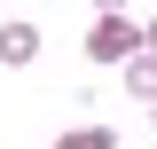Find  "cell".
<instances>
[{
	"instance_id": "4",
	"label": "cell",
	"mask_w": 157,
	"mask_h": 149,
	"mask_svg": "<svg viewBox=\"0 0 157 149\" xmlns=\"http://www.w3.org/2000/svg\"><path fill=\"white\" fill-rule=\"evenodd\" d=\"M55 149H110V126H71L55 133Z\"/></svg>"
},
{
	"instance_id": "1",
	"label": "cell",
	"mask_w": 157,
	"mask_h": 149,
	"mask_svg": "<svg viewBox=\"0 0 157 149\" xmlns=\"http://www.w3.org/2000/svg\"><path fill=\"white\" fill-rule=\"evenodd\" d=\"M86 55H94V63H126V55H141V24H134V16H94Z\"/></svg>"
},
{
	"instance_id": "7",
	"label": "cell",
	"mask_w": 157,
	"mask_h": 149,
	"mask_svg": "<svg viewBox=\"0 0 157 149\" xmlns=\"http://www.w3.org/2000/svg\"><path fill=\"white\" fill-rule=\"evenodd\" d=\"M149 126H157V102H149Z\"/></svg>"
},
{
	"instance_id": "3",
	"label": "cell",
	"mask_w": 157,
	"mask_h": 149,
	"mask_svg": "<svg viewBox=\"0 0 157 149\" xmlns=\"http://www.w3.org/2000/svg\"><path fill=\"white\" fill-rule=\"evenodd\" d=\"M118 71H126V94H134V102H157V55H149V47H141V55H126Z\"/></svg>"
},
{
	"instance_id": "5",
	"label": "cell",
	"mask_w": 157,
	"mask_h": 149,
	"mask_svg": "<svg viewBox=\"0 0 157 149\" xmlns=\"http://www.w3.org/2000/svg\"><path fill=\"white\" fill-rule=\"evenodd\" d=\"M94 16H126V0H94Z\"/></svg>"
},
{
	"instance_id": "6",
	"label": "cell",
	"mask_w": 157,
	"mask_h": 149,
	"mask_svg": "<svg viewBox=\"0 0 157 149\" xmlns=\"http://www.w3.org/2000/svg\"><path fill=\"white\" fill-rule=\"evenodd\" d=\"M141 47H149V55H157V16H149V24H141Z\"/></svg>"
},
{
	"instance_id": "2",
	"label": "cell",
	"mask_w": 157,
	"mask_h": 149,
	"mask_svg": "<svg viewBox=\"0 0 157 149\" xmlns=\"http://www.w3.org/2000/svg\"><path fill=\"white\" fill-rule=\"evenodd\" d=\"M32 55H39V24H24V16L0 24V63H8V71H24Z\"/></svg>"
}]
</instances>
